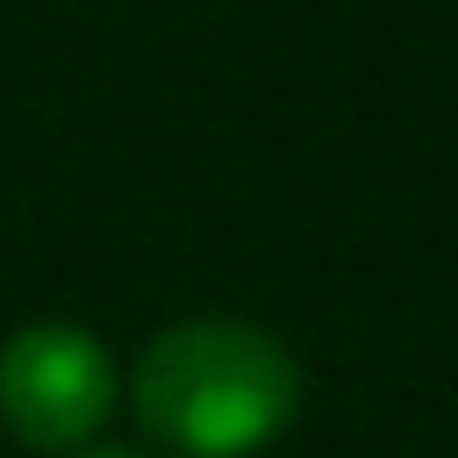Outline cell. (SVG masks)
Returning <instances> with one entry per match:
<instances>
[{
	"mask_svg": "<svg viewBox=\"0 0 458 458\" xmlns=\"http://www.w3.org/2000/svg\"><path fill=\"white\" fill-rule=\"evenodd\" d=\"M136 422L179 458H250L301 408L293 351L236 315H193L143 344L129 379Z\"/></svg>",
	"mask_w": 458,
	"mask_h": 458,
	"instance_id": "cell-1",
	"label": "cell"
},
{
	"mask_svg": "<svg viewBox=\"0 0 458 458\" xmlns=\"http://www.w3.org/2000/svg\"><path fill=\"white\" fill-rule=\"evenodd\" d=\"M114 408V365L79 322H21L0 344V422L29 451H79Z\"/></svg>",
	"mask_w": 458,
	"mask_h": 458,
	"instance_id": "cell-2",
	"label": "cell"
},
{
	"mask_svg": "<svg viewBox=\"0 0 458 458\" xmlns=\"http://www.w3.org/2000/svg\"><path fill=\"white\" fill-rule=\"evenodd\" d=\"M86 458H143V451H86Z\"/></svg>",
	"mask_w": 458,
	"mask_h": 458,
	"instance_id": "cell-3",
	"label": "cell"
}]
</instances>
